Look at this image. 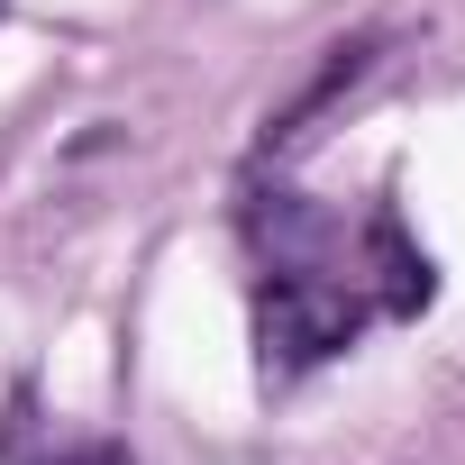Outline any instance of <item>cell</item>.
<instances>
[{"label":"cell","instance_id":"obj_1","mask_svg":"<svg viewBox=\"0 0 465 465\" xmlns=\"http://www.w3.org/2000/svg\"><path fill=\"white\" fill-rule=\"evenodd\" d=\"M365 320H374V302L338 265H265V283H256V347H265L274 383L347 356L365 338Z\"/></svg>","mask_w":465,"mask_h":465},{"label":"cell","instance_id":"obj_2","mask_svg":"<svg viewBox=\"0 0 465 465\" xmlns=\"http://www.w3.org/2000/svg\"><path fill=\"white\" fill-rule=\"evenodd\" d=\"M383 46H392V28H356V37H338V46H320V64H311V83L283 101V110H265V128H256V164H274V155H292L374 64H383Z\"/></svg>","mask_w":465,"mask_h":465},{"label":"cell","instance_id":"obj_3","mask_svg":"<svg viewBox=\"0 0 465 465\" xmlns=\"http://www.w3.org/2000/svg\"><path fill=\"white\" fill-rule=\"evenodd\" d=\"M356 292H365L383 320H420V311L438 302V265L411 247V228H401L392 201L365 210V228H356Z\"/></svg>","mask_w":465,"mask_h":465},{"label":"cell","instance_id":"obj_4","mask_svg":"<svg viewBox=\"0 0 465 465\" xmlns=\"http://www.w3.org/2000/svg\"><path fill=\"white\" fill-rule=\"evenodd\" d=\"M55 465H128L119 447H83V456H55Z\"/></svg>","mask_w":465,"mask_h":465},{"label":"cell","instance_id":"obj_5","mask_svg":"<svg viewBox=\"0 0 465 465\" xmlns=\"http://www.w3.org/2000/svg\"><path fill=\"white\" fill-rule=\"evenodd\" d=\"M0 10H10V0H0Z\"/></svg>","mask_w":465,"mask_h":465}]
</instances>
